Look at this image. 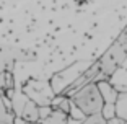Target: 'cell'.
Returning a JSON list of instances; mask_svg holds the SVG:
<instances>
[{
	"label": "cell",
	"mask_w": 127,
	"mask_h": 124,
	"mask_svg": "<svg viewBox=\"0 0 127 124\" xmlns=\"http://www.w3.org/2000/svg\"><path fill=\"white\" fill-rule=\"evenodd\" d=\"M127 59V26L119 33L114 42L98 57L99 62V74L95 77L93 82L109 80L126 62Z\"/></svg>",
	"instance_id": "1"
},
{
	"label": "cell",
	"mask_w": 127,
	"mask_h": 124,
	"mask_svg": "<svg viewBox=\"0 0 127 124\" xmlns=\"http://www.w3.org/2000/svg\"><path fill=\"white\" fill-rule=\"evenodd\" d=\"M70 98L86 116L101 113V109L104 106V100H103V95H101L96 82H88L80 90L75 91Z\"/></svg>",
	"instance_id": "2"
},
{
	"label": "cell",
	"mask_w": 127,
	"mask_h": 124,
	"mask_svg": "<svg viewBox=\"0 0 127 124\" xmlns=\"http://www.w3.org/2000/svg\"><path fill=\"white\" fill-rule=\"evenodd\" d=\"M0 124H15V114L11 111V101L2 90H0Z\"/></svg>",
	"instance_id": "3"
},
{
	"label": "cell",
	"mask_w": 127,
	"mask_h": 124,
	"mask_svg": "<svg viewBox=\"0 0 127 124\" xmlns=\"http://www.w3.org/2000/svg\"><path fill=\"white\" fill-rule=\"evenodd\" d=\"M96 83L99 86V91L103 95L104 103H116L117 96H119V90L111 83V80H99Z\"/></svg>",
	"instance_id": "4"
},
{
	"label": "cell",
	"mask_w": 127,
	"mask_h": 124,
	"mask_svg": "<svg viewBox=\"0 0 127 124\" xmlns=\"http://www.w3.org/2000/svg\"><path fill=\"white\" fill-rule=\"evenodd\" d=\"M20 118H23L28 123H39V105L34 100L28 98V101L25 105V108H23V113Z\"/></svg>",
	"instance_id": "5"
},
{
	"label": "cell",
	"mask_w": 127,
	"mask_h": 124,
	"mask_svg": "<svg viewBox=\"0 0 127 124\" xmlns=\"http://www.w3.org/2000/svg\"><path fill=\"white\" fill-rule=\"evenodd\" d=\"M68 119H70V116H68L67 113H64L60 109L54 108L52 111H51V114L41 121V124H67Z\"/></svg>",
	"instance_id": "6"
},
{
	"label": "cell",
	"mask_w": 127,
	"mask_h": 124,
	"mask_svg": "<svg viewBox=\"0 0 127 124\" xmlns=\"http://www.w3.org/2000/svg\"><path fill=\"white\" fill-rule=\"evenodd\" d=\"M51 106L56 109H60L64 113H67L70 116V108H72V98L68 95H56L51 103Z\"/></svg>",
	"instance_id": "7"
},
{
	"label": "cell",
	"mask_w": 127,
	"mask_h": 124,
	"mask_svg": "<svg viewBox=\"0 0 127 124\" xmlns=\"http://www.w3.org/2000/svg\"><path fill=\"white\" fill-rule=\"evenodd\" d=\"M116 116L127 121V91H119L116 100Z\"/></svg>",
	"instance_id": "8"
},
{
	"label": "cell",
	"mask_w": 127,
	"mask_h": 124,
	"mask_svg": "<svg viewBox=\"0 0 127 124\" xmlns=\"http://www.w3.org/2000/svg\"><path fill=\"white\" fill-rule=\"evenodd\" d=\"M108 119L101 113H96V114H91V116H86L85 119L82 121V124H106Z\"/></svg>",
	"instance_id": "9"
},
{
	"label": "cell",
	"mask_w": 127,
	"mask_h": 124,
	"mask_svg": "<svg viewBox=\"0 0 127 124\" xmlns=\"http://www.w3.org/2000/svg\"><path fill=\"white\" fill-rule=\"evenodd\" d=\"M101 114H103L106 119L114 118L116 116V103H104V106L101 109Z\"/></svg>",
	"instance_id": "10"
},
{
	"label": "cell",
	"mask_w": 127,
	"mask_h": 124,
	"mask_svg": "<svg viewBox=\"0 0 127 124\" xmlns=\"http://www.w3.org/2000/svg\"><path fill=\"white\" fill-rule=\"evenodd\" d=\"M70 118H73V119H78V121H83L86 118V114L83 113L82 109L78 108V106L75 105L73 101H72V108H70Z\"/></svg>",
	"instance_id": "11"
},
{
	"label": "cell",
	"mask_w": 127,
	"mask_h": 124,
	"mask_svg": "<svg viewBox=\"0 0 127 124\" xmlns=\"http://www.w3.org/2000/svg\"><path fill=\"white\" fill-rule=\"evenodd\" d=\"M52 106L49 105V106H39V123H41L44 118H47L49 114H51V111H52Z\"/></svg>",
	"instance_id": "12"
},
{
	"label": "cell",
	"mask_w": 127,
	"mask_h": 124,
	"mask_svg": "<svg viewBox=\"0 0 127 124\" xmlns=\"http://www.w3.org/2000/svg\"><path fill=\"white\" fill-rule=\"evenodd\" d=\"M106 124H126V121L121 119V118H117V116H114V118H111V119H108Z\"/></svg>",
	"instance_id": "13"
},
{
	"label": "cell",
	"mask_w": 127,
	"mask_h": 124,
	"mask_svg": "<svg viewBox=\"0 0 127 124\" xmlns=\"http://www.w3.org/2000/svg\"><path fill=\"white\" fill-rule=\"evenodd\" d=\"M67 124H82V121H78V119H73V118H70Z\"/></svg>",
	"instance_id": "14"
},
{
	"label": "cell",
	"mask_w": 127,
	"mask_h": 124,
	"mask_svg": "<svg viewBox=\"0 0 127 124\" xmlns=\"http://www.w3.org/2000/svg\"><path fill=\"white\" fill-rule=\"evenodd\" d=\"M33 124H41V123H33Z\"/></svg>",
	"instance_id": "15"
},
{
	"label": "cell",
	"mask_w": 127,
	"mask_h": 124,
	"mask_svg": "<svg viewBox=\"0 0 127 124\" xmlns=\"http://www.w3.org/2000/svg\"><path fill=\"white\" fill-rule=\"evenodd\" d=\"M126 124H127V121H126Z\"/></svg>",
	"instance_id": "16"
}]
</instances>
